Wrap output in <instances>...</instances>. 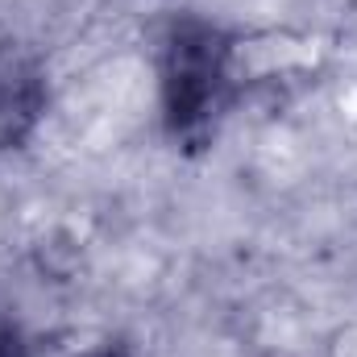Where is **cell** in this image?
<instances>
[{
  "mask_svg": "<svg viewBox=\"0 0 357 357\" xmlns=\"http://www.w3.org/2000/svg\"><path fill=\"white\" fill-rule=\"evenodd\" d=\"M88 357H129L125 349H96V354H88Z\"/></svg>",
  "mask_w": 357,
  "mask_h": 357,
  "instance_id": "277c9868",
  "label": "cell"
},
{
  "mask_svg": "<svg viewBox=\"0 0 357 357\" xmlns=\"http://www.w3.org/2000/svg\"><path fill=\"white\" fill-rule=\"evenodd\" d=\"M50 104L42 59L13 38H0V150H17L33 137Z\"/></svg>",
  "mask_w": 357,
  "mask_h": 357,
  "instance_id": "7a4b0ae2",
  "label": "cell"
},
{
  "mask_svg": "<svg viewBox=\"0 0 357 357\" xmlns=\"http://www.w3.org/2000/svg\"><path fill=\"white\" fill-rule=\"evenodd\" d=\"M233 59H237V33L225 25L178 13L162 29L158 42V100H162V125L178 150H208L216 137L220 116L233 104Z\"/></svg>",
  "mask_w": 357,
  "mask_h": 357,
  "instance_id": "6da1fadb",
  "label": "cell"
},
{
  "mask_svg": "<svg viewBox=\"0 0 357 357\" xmlns=\"http://www.w3.org/2000/svg\"><path fill=\"white\" fill-rule=\"evenodd\" d=\"M0 357H33L29 345L21 341V333H13L8 324H0Z\"/></svg>",
  "mask_w": 357,
  "mask_h": 357,
  "instance_id": "3957f363",
  "label": "cell"
}]
</instances>
